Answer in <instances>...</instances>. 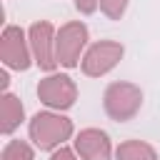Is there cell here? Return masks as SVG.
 I'll list each match as a JSON object with an SVG mask.
<instances>
[{"label": "cell", "mask_w": 160, "mask_h": 160, "mask_svg": "<svg viewBox=\"0 0 160 160\" xmlns=\"http://www.w3.org/2000/svg\"><path fill=\"white\" fill-rule=\"evenodd\" d=\"M28 132L40 150H52L72 135V120L60 112H38L30 120Z\"/></svg>", "instance_id": "6da1fadb"}, {"label": "cell", "mask_w": 160, "mask_h": 160, "mask_svg": "<svg viewBox=\"0 0 160 160\" xmlns=\"http://www.w3.org/2000/svg\"><path fill=\"white\" fill-rule=\"evenodd\" d=\"M140 105H142V90L138 85H132V82H122V80L110 82L105 95H102L105 112L118 122H125V120L135 118Z\"/></svg>", "instance_id": "7a4b0ae2"}, {"label": "cell", "mask_w": 160, "mask_h": 160, "mask_svg": "<svg viewBox=\"0 0 160 160\" xmlns=\"http://www.w3.org/2000/svg\"><path fill=\"white\" fill-rule=\"evenodd\" d=\"M25 40V30L18 25H8L0 35V60L5 68L12 70H28L32 62V50Z\"/></svg>", "instance_id": "3957f363"}, {"label": "cell", "mask_w": 160, "mask_h": 160, "mask_svg": "<svg viewBox=\"0 0 160 160\" xmlns=\"http://www.w3.org/2000/svg\"><path fill=\"white\" fill-rule=\"evenodd\" d=\"M88 45V28L80 20L65 22L58 30L55 38V52H58V62L65 68H75L80 62V52Z\"/></svg>", "instance_id": "277c9868"}, {"label": "cell", "mask_w": 160, "mask_h": 160, "mask_svg": "<svg viewBox=\"0 0 160 160\" xmlns=\"http://www.w3.org/2000/svg\"><path fill=\"white\" fill-rule=\"evenodd\" d=\"M55 38H58V32L52 30V25H50L48 20H38V22L30 25L28 40H30L32 60H35L42 70H48V72H52V70L60 65V62H58V52H55Z\"/></svg>", "instance_id": "5b68a950"}, {"label": "cell", "mask_w": 160, "mask_h": 160, "mask_svg": "<svg viewBox=\"0 0 160 160\" xmlns=\"http://www.w3.org/2000/svg\"><path fill=\"white\" fill-rule=\"evenodd\" d=\"M38 98L52 110H68L78 100V88L70 75H48L38 82Z\"/></svg>", "instance_id": "8992f818"}, {"label": "cell", "mask_w": 160, "mask_h": 160, "mask_svg": "<svg viewBox=\"0 0 160 160\" xmlns=\"http://www.w3.org/2000/svg\"><path fill=\"white\" fill-rule=\"evenodd\" d=\"M125 55V48L115 40H100L95 45L88 48L85 58H82V72L90 78H100L105 72H110Z\"/></svg>", "instance_id": "52a82bcc"}, {"label": "cell", "mask_w": 160, "mask_h": 160, "mask_svg": "<svg viewBox=\"0 0 160 160\" xmlns=\"http://www.w3.org/2000/svg\"><path fill=\"white\" fill-rule=\"evenodd\" d=\"M75 150H78L80 160H110V155H112L110 138L100 128L80 130L78 138H75Z\"/></svg>", "instance_id": "ba28073f"}, {"label": "cell", "mask_w": 160, "mask_h": 160, "mask_svg": "<svg viewBox=\"0 0 160 160\" xmlns=\"http://www.w3.org/2000/svg\"><path fill=\"white\" fill-rule=\"evenodd\" d=\"M22 120H25V108H22L20 98L12 92H2V98H0V132L10 135Z\"/></svg>", "instance_id": "9c48e42d"}, {"label": "cell", "mask_w": 160, "mask_h": 160, "mask_svg": "<svg viewBox=\"0 0 160 160\" xmlns=\"http://www.w3.org/2000/svg\"><path fill=\"white\" fill-rule=\"evenodd\" d=\"M118 160H158V152L142 140H125L115 150Z\"/></svg>", "instance_id": "30bf717a"}, {"label": "cell", "mask_w": 160, "mask_h": 160, "mask_svg": "<svg viewBox=\"0 0 160 160\" xmlns=\"http://www.w3.org/2000/svg\"><path fill=\"white\" fill-rule=\"evenodd\" d=\"M0 160H35V152H32V148L25 140H10L2 148Z\"/></svg>", "instance_id": "8fae6325"}, {"label": "cell", "mask_w": 160, "mask_h": 160, "mask_svg": "<svg viewBox=\"0 0 160 160\" xmlns=\"http://www.w3.org/2000/svg\"><path fill=\"white\" fill-rule=\"evenodd\" d=\"M128 0H100V10L110 18V20H120L125 15Z\"/></svg>", "instance_id": "7c38bea8"}, {"label": "cell", "mask_w": 160, "mask_h": 160, "mask_svg": "<svg viewBox=\"0 0 160 160\" xmlns=\"http://www.w3.org/2000/svg\"><path fill=\"white\" fill-rule=\"evenodd\" d=\"M98 5H100V0H75V8H78L82 15H92V12L98 10Z\"/></svg>", "instance_id": "4fadbf2b"}, {"label": "cell", "mask_w": 160, "mask_h": 160, "mask_svg": "<svg viewBox=\"0 0 160 160\" xmlns=\"http://www.w3.org/2000/svg\"><path fill=\"white\" fill-rule=\"evenodd\" d=\"M50 160H78V158H75V152H72L70 148H62V145H60V150H55Z\"/></svg>", "instance_id": "5bb4252c"}, {"label": "cell", "mask_w": 160, "mask_h": 160, "mask_svg": "<svg viewBox=\"0 0 160 160\" xmlns=\"http://www.w3.org/2000/svg\"><path fill=\"white\" fill-rule=\"evenodd\" d=\"M8 82H10V80H8V72L2 70V72H0V88H2V92H8Z\"/></svg>", "instance_id": "9a60e30c"}]
</instances>
